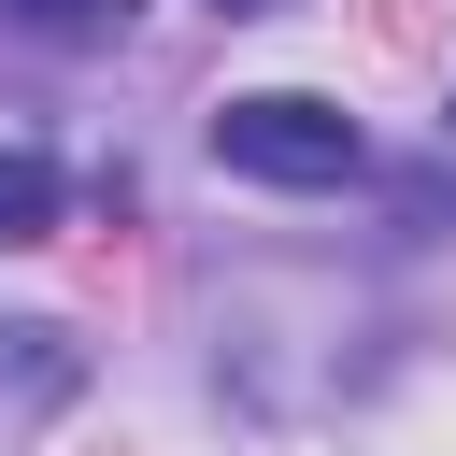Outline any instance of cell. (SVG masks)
I'll return each instance as SVG.
<instances>
[{"label": "cell", "mask_w": 456, "mask_h": 456, "mask_svg": "<svg viewBox=\"0 0 456 456\" xmlns=\"http://www.w3.org/2000/svg\"><path fill=\"white\" fill-rule=\"evenodd\" d=\"M214 14H285V0H214Z\"/></svg>", "instance_id": "277c9868"}, {"label": "cell", "mask_w": 456, "mask_h": 456, "mask_svg": "<svg viewBox=\"0 0 456 456\" xmlns=\"http://www.w3.org/2000/svg\"><path fill=\"white\" fill-rule=\"evenodd\" d=\"M43 228H57V157L0 142V242H43Z\"/></svg>", "instance_id": "7a4b0ae2"}, {"label": "cell", "mask_w": 456, "mask_h": 456, "mask_svg": "<svg viewBox=\"0 0 456 456\" xmlns=\"http://www.w3.org/2000/svg\"><path fill=\"white\" fill-rule=\"evenodd\" d=\"M14 28H43V43H100V28H128V0H0Z\"/></svg>", "instance_id": "3957f363"}, {"label": "cell", "mask_w": 456, "mask_h": 456, "mask_svg": "<svg viewBox=\"0 0 456 456\" xmlns=\"http://www.w3.org/2000/svg\"><path fill=\"white\" fill-rule=\"evenodd\" d=\"M214 157L242 185H356V114L314 100V86H256V100H214Z\"/></svg>", "instance_id": "6da1fadb"}]
</instances>
